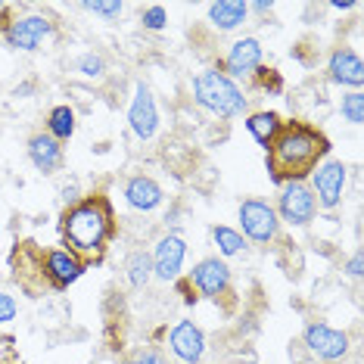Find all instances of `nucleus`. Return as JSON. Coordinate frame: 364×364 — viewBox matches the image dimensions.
I'll use <instances>...</instances> for the list:
<instances>
[{
	"mask_svg": "<svg viewBox=\"0 0 364 364\" xmlns=\"http://www.w3.org/2000/svg\"><path fill=\"white\" fill-rule=\"evenodd\" d=\"M330 140L324 131L305 125V122H284L274 144L268 146V175L277 187L289 181H305L327 159Z\"/></svg>",
	"mask_w": 364,
	"mask_h": 364,
	"instance_id": "1",
	"label": "nucleus"
},
{
	"mask_svg": "<svg viewBox=\"0 0 364 364\" xmlns=\"http://www.w3.org/2000/svg\"><path fill=\"white\" fill-rule=\"evenodd\" d=\"M60 234L63 243L72 255H78L81 262H94L100 259L109 246V240L115 234V215L112 203L106 196H85L75 205L63 212L60 218Z\"/></svg>",
	"mask_w": 364,
	"mask_h": 364,
	"instance_id": "2",
	"label": "nucleus"
},
{
	"mask_svg": "<svg viewBox=\"0 0 364 364\" xmlns=\"http://www.w3.org/2000/svg\"><path fill=\"white\" fill-rule=\"evenodd\" d=\"M193 103L203 106L205 112L218 115V119H237L246 112L250 97L237 87V81H230L225 72L205 69L193 78Z\"/></svg>",
	"mask_w": 364,
	"mask_h": 364,
	"instance_id": "3",
	"label": "nucleus"
},
{
	"mask_svg": "<svg viewBox=\"0 0 364 364\" xmlns=\"http://www.w3.org/2000/svg\"><path fill=\"white\" fill-rule=\"evenodd\" d=\"M240 218V234L243 240H252L259 246H271L280 237V218L274 212V205L264 203V200H243L237 209Z\"/></svg>",
	"mask_w": 364,
	"mask_h": 364,
	"instance_id": "4",
	"label": "nucleus"
},
{
	"mask_svg": "<svg viewBox=\"0 0 364 364\" xmlns=\"http://www.w3.org/2000/svg\"><path fill=\"white\" fill-rule=\"evenodd\" d=\"M280 225H293V228H305L314 221L318 215V203H314V193L305 181H289V184L280 187L277 193V205H274Z\"/></svg>",
	"mask_w": 364,
	"mask_h": 364,
	"instance_id": "5",
	"label": "nucleus"
},
{
	"mask_svg": "<svg viewBox=\"0 0 364 364\" xmlns=\"http://www.w3.org/2000/svg\"><path fill=\"white\" fill-rule=\"evenodd\" d=\"M50 35H53V22L41 13H28V16H19V19H13V22H4V41H6V47H13V50L31 53Z\"/></svg>",
	"mask_w": 364,
	"mask_h": 364,
	"instance_id": "6",
	"label": "nucleus"
},
{
	"mask_svg": "<svg viewBox=\"0 0 364 364\" xmlns=\"http://www.w3.org/2000/svg\"><path fill=\"white\" fill-rule=\"evenodd\" d=\"M309 178H311L309 187H311V193H314V203H318L321 209H336L339 200H343L346 178H349V168H346V162L324 159Z\"/></svg>",
	"mask_w": 364,
	"mask_h": 364,
	"instance_id": "7",
	"label": "nucleus"
},
{
	"mask_svg": "<svg viewBox=\"0 0 364 364\" xmlns=\"http://www.w3.org/2000/svg\"><path fill=\"white\" fill-rule=\"evenodd\" d=\"M302 343L309 349V355H314V358L324 364L343 361L349 355V333H343V330H336L330 324H309L302 333Z\"/></svg>",
	"mask_w": 364,
	"mask_h": 364,
	"instance_id": "8",
	"label": "nucleus"
},
{
	"mask_svg": "<svg viewBox=\"0 0 364 364\" xmlns=\"http://www.w3.org/2000/svg\"><path fill=\"white\" fill-rule=\"evenodd\" d=\"M190 287H193V293L205 296V299H225L230 293V268L225 259H218V255H212V259H203L196 264L193 271H190Z\"/></svg>",
	"mask_w": 364,
	"mask_h": 364,
	"instance_id": "9",
	"label": "nucleus"
},
{
	"mask_svg": "<svg viewBox=\"0 0 364 364\" xmlns=\"http://www.w3.org/2000/svg\"><path fill=\"white\" fill-rule=\"evenodd\" d=\"M128 125H131V134H134L137 140H153L156 131H159L156 97L144 81L134 85V97H131V106H128Z\"/></svg>",
	"mask_w": 364,
	"mask_h": 364,
	"instance_id": "10",
	"label": "nucleus"
},
{
	"mask_svg": "<svg viewBox=\"0 0 364 364\" xmlns=\"http://www.w3.org/2000/svg\"><path fill=\"white\" fill-rule=\"evenodd\" d=\"M150 259H153V277H159V280H178L181 274V268H184V259H187V243H184V237L181 234H165L156 240V246H153V252H150Z\"/></svg>",
	"mask_w": 364,
	"mask_h": 364,
	"instance_id": "11",
	"label": "nucleus"
},
{
	"mask_svg": "<svg viewBox=\"0 0 364 364\" xmlns=\"http://www.w3.org/2000/svg\"><path fill=\"white\" fill-rule=\"evenodd\" d=\"M41 264H44V277L47 284L53 289H65L69 284H75V280L85 274L87 264L78 259V255H72L69 250H47L41 252Z\"/></svg>",
	"mask_w": 364,
	"mask_h": 364,
	"instance_id": "12",
	"label": "nucleus"
},
{
	"mask_svg": "<svg viewBox=\"0 0 364 364\" xmlns=\"http://www.w3.org/2000/svg\"><path fill=\"white\" fill-rule=\"evenodd\" d=\"M168 349L181 364H200L205 355V333L193 321H178L168 333Z\"/></svg>",
	"mask_w": 364,
	"mask_h": 364,
	"instance_id": "13",
	"label": "nucleus"
},
{
	"mask_svg": "<svg viewBox=\"0 0 364 364\" xmlns=\"http://www.w3.org/2000/svg\"><path fill=\"white\" fill-rule=\"evenodd\" d=\"M262 65V41L259 38H240L228 47L225 56V75L234 78H250Z\"/></svg>",
	"mask_w": 364,
	"mask_h": 364,
	"instance_id": "14",
	"label": "nucleus"
},
{
	"mask_svg": "<svg viewBox=\"0 0 364 364\" xmlns=\"http://www.w3.org/2000/svg\"><path fill=\"white\" fill-rule=\"evenodd\" d=\"M327 72H330V81H336V85H343V87L361 90V85H364V63L349 47H336V50L330 53Z\"/></svg>",
	"mask_w": 364,
	"mask_h": 364,
	"instance_id": "15",
	"label": "nucleus"
},
{
	"mask_svg": "<svg viewBox=\"0 0 364 364\" xmlns=\"http://www.w3.org/2000/svg\"><path fill=\"white\" fill-rule=\"evenodd\" d=\"M125 203L134 212H156L165 203V190L159 187V181L150 175H134L125 181Z\"/></svg>",
	"mask_w": 364,
	"mask_h": 364,
	"instance_id": "16",
	"label": "nucleus"
},
{
	"mask_svg": "<svg viewBox=\"0 0 364 364\" xmlns=\"http://www.w3.org/2000/svg\"><path fill=\"white\" fill-rule=\"evenodd\" d=\"M28 159H31V165H35L38 171L53 175V171L63 168V144L60 140H53L47 131L31 134L28 137Z\"/></svg>",
	"mask_w": 364,
	"mask_h": 364,
	"instance_id": "17",
	"label": "nucleus"
},
{
	"mask_svg": "<svg viewBox=\"0 0 364 364\" xmlns=\"http://www.w3.org/2000/svg\"><path fill=\"white\" fill-rule=\"evenodd\" d=\"M246 16H250V4L246 0H218V4H209V10H205L209 26L218 31L240 28L246 22Z\"/></svg>",
	"mask_w": 364,
	"mask_h": 364,
	"instance_id": "18",
	"label": "nucleus"
},
{
	"mask_svg": "<svg viewBox=\"0 0 364 364\" xmlns=\"http://www.w3.org/2000/svg\"><path fill=\"white\" fill-rule=\"evenodd\" d=\"M280 128H284L280 115H277V112H268V109L252 112L250 119H246V131H250V134L255 137V144L264 146V150H268V146L274 144V137L280 134Z\"/></svg>",
	"mask_w": 364,
	"mask_h": 364,
	"instance_id": "19",
	"label": "nucleus"
},
{
	"mask_svg": "<svg viewBox=\"0 0 364 364\" xmlns=\"http://www.w3.org/2000/svg\"><path fill=\"white\" fill-rule=\"evenodd\" d=\"M125 277H128V284L134 289L150 287V280H153V259H150V252H144V250L131 252L125 259Z\"/></svg>",
	"mask_w": 364,
	"mask_h": 364,
	"instance_id": "20",
	"label": "nucleus"
},
{
	"mask_svg": "<svg viewBox=\"0 0 364 364\" xmlns=\"http://www.w3.org/2000/svg\"><path fill=\"white\" fill-rule=\"evenodd\" d=\"M47 134H50L53 140H60V144H65V140H72V134H75V109L72 106H53L50 115H47Z\"/></svg>",
	"mask_w": 364,
	"mask_h": 364,
	"instance_id": "21",
	"label": "nucleus"
},
{
	"mask_svg": "<svg viewBox=\"0 0 364 364\" xmlns=\"http://www.w3.org/2000/svg\"><path fill=\"white\" fill-rule=\"evenodd\" d=\"M212 240H215V246H218V252L225 255V259L246 252L243 234H240V230H234V228H228V225H215V228H212Z\"/></svg>",
	"mask_w": 364,
	"mask_h": 364,
	"instance_id": "22",
	"label": "nucleus"
},
{
	"mask_svg": "<svg viewBox=\"0 0 364 364\" xmlns=\"http://www.w3.org/2000/svg\"><path fill=\"white\" fill-rule=\"evenodd\" d=\"M339 112H343V119L349 122V125H361L364 122V94L361 90L346 94L343 100H339Z\"/></svg>",
	"mask_w": 364,
	"mask_h": 364,
	"instance_id": "23",
	"label": "nucleus"
},
{
	"mask_svg": "<svg viewBox=\"0 0 364 364\" xmlns=\"http://www.w3.org/2000/svg\"><path fill=\"white\" fill-rule=\"evenodd\" d=\"M81 10L94 13V16H103L106 22H112V19H119V16L125 13V4H122V0H85Z\"/></svg>",
	"mask_w": 364,
	"mask_h": 364,
	"instance_id": "24",
	"label": "nucleus"
},
{
	"mask_svg": "<svg viewBox=\"0 0 364 364\" xmlns=\"http://www.w3.org/2000/svg\"><path fill=\"white\" fill-rule=\"evenodd\" d=\"M255 85H259L262 90H268V94H280L284 90V78H280L277 69H268V65H259V69L252 72Z\"/></svg>",
	"mask_w": 364,
	"mask_h": 364,
	"instance_id": "25",
	"label": "nucleus"
},
{
	"mask_svg": "<svg viewBox=\"0 0 364 364\" xmlns=\"http://www.w3.org/2000/svg\"><path fill=\"white\" fill-rule=\"evenodd\" d=\"M75 69L85 78H103L106 75V60H103L100 53H85V56H78Z\"/></svg>",
	"mask_w": 364,
	"mask_h": 364,
	"instance_id": "26",
	"label": "nucleus"
},
{
	"mask_svg": "<svg viewBox=\"0 0 364 364\" xmlns=\"http://www.w3.org/2000/svg\"><path fill=\"white\" fill-rule=\"evenodd\" d=\"M140 22H144V28H150V31H162L165 26H168V13H165L162 4H153L140 13Z\"/></svg>",
	"mask_w": 364,
	"mask_h": 364,
	"instance_id": "27",
	"label": "nucleus"
},
{
	"mask_svg": "<svg viewBox=\"0 0 364 364\" xmlns=\"http://www.w3.org/2000/svg\"><path fill=\"white\" fill-rule=\"evenodd\" d=\"M122 364H168V361H165V355L159 349H137V352H131Z\"/></svg>",
	"mask_w": 364,
	"mask_h": 364,
	"instance_id": "28",
	"label": "nucleus"
},
{
	"mask_svg": "<svg viewBox=\"0 0 364 364\" xmlns=\"http://www.w3.org/2000/svg\"><path fill=\"white\" fill-rule=\"evenodd\" d=\"M16 314H19V305H16V299L10 293H0V324H10V321H16Z\"/></svg>",
	"mask_w": 364,
	"mask_h": 364,
	"instance_id": "29",
	"label": "nucleus"
},
{
	"mask_svg": "<svg viewBox=\"0 0 364 364\" xmlns=\"http://www.w3.org/2000/svg\"><path fill=\"white\" fill-rule=\"evenodd\" d=\"M361 271H364V259H361V252H355L349 262H346V274L349 277H361Z\"/></svg>",
	"mask_w": 364,
	"mask_h": 364,
	"instance_id": "30",
	"label": "nucleus"
},
{
	"mask_svg": "<svg viewBox=\"0 0 364 364\" xmlns=\"http://www.w3.org/2000/svg\"><path fill=\"white\" fill-rule=\"evenodd\" d=\"M60 193H63V203H65V209L78 203V184H75V181H72V184H63V190H60Z\"/></svg>",
	"mask_w": 364,
	"mask_h": 364,
	"instance_id": "31",
	"label": "nucleus"
},
{
	"mask_svg": "<svg viewBox=\"0 0 364 364\" xmlns=\"http://www.w3.org/2000/svg\"><path fill=\"white\" fill-rule=\"evenodd\" d=\"M271 10H274V4H264V0H259V4H250V13H259V16H268Z\"/></svg>",
	"mask_w": 364,
	"mask_h": 364,
	"instance_id": "32",
	"label": "nucleus"
},
{
	"mask_svg": "<svg viewBox=\"0 0 364 364\" xmlns=\"http://www.w3.org/2000/svg\"><path fill=\"white\" fill-rule=\"evenodd\" d=\"M330 6H333V10H352V6H355V0H333V4H330Z\"/></svg>",
	"mask_w": 364,
	"mask_h": 364,
	"instance_id": "33",
	"label": "nucleus"
},
{
	"mask_svg": "<svg viewBox=\"0 0 364 364\" xmlns=\"http://www.w3.org/2000/svg\"><path fill=\"white\" fill-rule=\"evenodd\" d=\"M31 90H35V85H19V87L13 90V97H28Z\"/></svg>",
	"mask_w": 364,
	"mask_h": 364,
	"instance_id": "34",
	"label": "nucleus"
}]
</instances>
